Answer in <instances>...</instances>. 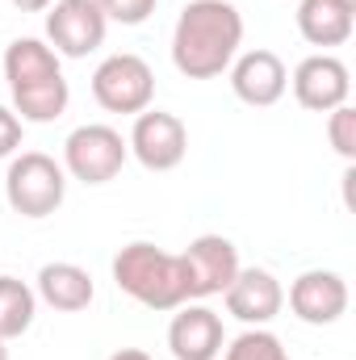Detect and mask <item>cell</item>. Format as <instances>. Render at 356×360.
I'll use <instances>...</instances> for the list:
<instances>
[{"label":"cell","mask_w":356,"mask_h":360,"mask_svg":"<svg viewBox=\"0 0 356 360\" xmlns=\"http://www.w3.org/2000/svg\"><path fill=\"white\" fill-rule=\"evenodd\" d=\"M243 46V17L231 0H189L172 30V63L189 80L222 76Z\"/></svg>","instance_id":"1"},{"label":"cell","mask_w":356,"mask_h":360,"mask_svg":"<svg viewBox=\"0 0 356 360\" xmlns=\"http://www.w3.org/2000/svg\"><path fill=\"white\" fill-rule=\"evenodd\" d=\"M113 281L126 297L147 310H177L189 302V269L184 256H172L155 243H126L113 256Z\"/></svg>","instance_id":"2"},{"label":"cell","mask_w":356,"mask_h":360,"mask_svg":"<svg viewBox=\"0 0 356 360\" xmlns=\"http://www.w3.org/2000/svg\"><path fill=\"white\" fill-rule=\"evenodd\" d=\"M4 197L21 218H51L68 197V172L46 151H21L4 172Z\"/></svg>","instance_id":"3"},{"label":"cell","mask_w":356,"mask_h":360,"mask_svg":"<svg viewBox=\"0 0 356 360\" xmlns=\"http://www.w3.org/2000/svg\"><path fill=\"white\" fill-rule=\"evenodd\" d=\"M92 96L105 113H143L155 101V72L139 55H109L92 72Z\"/></svg>","instance_id":"4"},{"label":"cell","mask_w":356,"mask_h":360,"mask_svg":"<svg viewBox=\"0 0 356 360\" xmlns=\"http://www.w3.org/2000/svg\"><path fill=\"white\" fill-rule=\"evenodd\" d=\"M126 155H130V147L113 126H101V122L76 126L63 143V172H72L84 184H109L122 172Z\"/></svg>","instance_id":"5"},{"label":"cell","mask_w":356,"mask_h":360,"mask_svg":"<svg viewBox=\"0 0 356 360\" xmlns=\"http://www.w3.org/2000/svg\"><path fill=\"white\" fill-rule=\"evenodd\" d=\"M126 147H130V155L147 172H172L189 155V130H184V122H180L177 113L143 109L134 117V130H130Z\"/></svg>","instance_id":"6"},{"label":"cell","mask_w":356,"mask_h":360,"mask_svg":"<svg viewBox=\"0 0 356 360\" xmlns=\"http://www.w3.org/2000/svg\"><path fill=\"white\" fill-rule=\"evenodd\" d=\"M105 13L96 8V0H55L46 8V38L51 51L63 59H84L105 42Z\"/></svg>","instance_id":"7"},{"label":"cell","mask_w":356,"mask_h":360,"mask_svg":"<svg viewBox=\"0 0 356 360\" xmlns=\"http://www.w3.org/2000/svg\"><path fill=\"white\" fill-rule=\"evenodd\" d=\"M289 310L306 327H331V323H340L344 310H348V285H344V276L327 272V269L302 272L289 285Z\"/></svg>","instance_id":"8"},{"label":"cell","mask_w":356,"mask_h":360,"mask_svg":"<svg viewBox=\"0 0 356 360\" xmlns=\"http://www.w3.org/2000/svg\"><path fill=\"white\" fill-rule=\"evenodd\" d=\"M348 92H352L348 68L336 55H310L293 68V96L310 113H331V109L348 105Z\"/></svg>","instance_id":"9"},{"label":"cell","mask_w":356,"mask_h":360,"mask_svg":"<svg viewBox=\"0 0 356 360\" xmlns=\"http://www.w3.org/2000/svg\"><path fill=\"white\" fill-rule=\"evenodd\" d=\"M180 256H184V269H189V297L227 293V285L239 272V252L222 235H197L189 243V252H180Z\"/></svg>","instance_id":"10"},{"label":"cell","mask_w":356,"mask_h":360,"mask_svg":"<svg viewBox=\"0 0 356 360\" xmlns=\"http://www.w3.org/2000/svg\"><path fill=\"white\" fill-rule=\"evenodd\" d=\"M227 72H231V89H235V96H239L243 105H256V109L276 105V101L285 96V89H289V72H285L281 55L260 51V46L235 55V63H231Z\"/></svg>","instance_id":"11"},{"label":"cell","mask_w":356,"mask_h":360,"mask_svg":"<svg viewBox=\"0 0 356 360\" xmlns=\"http://www.w3.org/2000/svg\"><path fill=\"white\" fill-rule=\"evenodd\" d=\"M285 306V289L268 269H239L235 281L227 285V310L248 323V327H265L281 314Z\"/></svg>","instance_id":"12"},{"label":"cell","mask_w":356,"mask_h":360,"mask_svg":"<svg viewBox=\"0 0 356 360\" xmlns=\"http://www.w3.org/2000/svg\"><path fill=\"white\" fill-rule=\"evenodd\" d=\"M180 314L168 327V348L177 360H218L222 356V344H227V331H222V319L210 310V306H177Z\"/></svg>","instance_id":"13"},{"label":"cell","mask_w":356,"mask_h":360,"mask_svg":"<svg viewBox=\"0 0 356 360\" xmlns=\"http://www.w3.org/2000/svg\"><path fill=\"white\" fill-rule=\"evenodd\" d=\"M0 72H4V80H8L13 92L34 89V84H46V80L63 76L59 72V55L42 38H17V42H8V51L0 59Z\"/></svg>","instance_id":"14"},{"label":"cell","mask_w":356,"mask_h":360,"mask_svg":"<svg viewBox=\"0 0 356 360\" xmlns=\"http://www.w3.org/2000/svg\"><path fill=\"white\" fill-rule=\"evenodd\" d=\"M92 276L80 264H68V260H55V264H42L38 272V297L63 314H76V310H89L92 306Z\"/></svg>","instance_id":"15"},{"label":"cell","mask_w":356,"mask_h":360,"mask_svg":"<svg viewBox=\"0 0 356 360\" xmlns=\"http://www.w3.org/2000/svg\"><path fill=\"white\" fill-rule=\"evenodd\" d=\"M298 34L310 46H344L352 38V8L336 0H302L298 4Z\"/></svg>","instance_id":"16"},{"label":"cell","mask_w":356,"mask_h":360,"mask_svg":"<svg viewBox=\"0 0 356 360\" xmlns=\"http://www.w3.org/2000/svg\"><path fill=\"white\" fill-rule=\"evenodd\" d=\"M34 310H38V293L17 276H0V340L4 344L30 331Z\"/></svg>","instance_id":"17"},{"label":"cell","mask_w":356,"mask_h":360,"mask_svg":"<svg viewBox=\"0 0 356 360\" xmlns=\"http://www.w3.org/2000/svg\"><path fill=\"white\" fill-rule=\"evenodd\" d=\"M68 101H72V89H68L63 76H55V80H46V84H34V89L13 92V105H17L21 122H38V126L63 117V113H68Z\"/></svg>","instance_id":"18"},{"label":"cell","mask_w":356,"mask_h":360,"mask_svg":"<svg viewBox=\"0 0 356 360\" xmlns=\"http://www.w3.org/2000/svg\"><path fill=\"white\" fill-rule=\"evenodd\" d=\"M222 360H289V352H285V344H281L272 331L256 327V331H243V335L227 348Z\"/></svg>","instance_id":"19"},{"label":"cell","mask_w":356,"mask_h":360,"mask_svg":"<svg viewBox=\"0 0 356 360\" xmlns=\"http://www.w3.org/2000/svg\"><path fill=\"white\" fill-rule=\"evenodd\" d=\"M327 139H331V147L344 160H356V113L348 105H340V109L327 113Z\"/></svg>","instance_id":"20"},{"label":"cell","mask_w":356,"mask_h":360,"mask_svg":"<svg viewBox=\"0 0 356 360\" xmlns=\"http://www.w3.org/2000/svg\"><path fill=\"white\" fill-rule=\"evenodd\" d=\"M96 8L105 13V21L117 25H143L155 13V0H96Z\"/></svg>","instance_id":"21"},{"label":"cell","mask_w":356,"mask_h":360,"mask_svg":"<svg viewBox=\"0 0 356 360\" xmlns=\"http://www.w3.org/2000/svg\"><path fill=\"white\" fill-rule=\"evenodd\" d=\"M21 147V117L0 105V160H8Z\"/></svg>","instance_id":"22"},{"label":"cell","mask_w":356,"mask_h":360,"mask_svg":"<svg viewBox=\"0 0 356 360\" xmlns=\"http://www.w3.org/2000/svg\"><path fill=\"white\" fill-rule=\"evenodd\" d=\"M55 0H13V8H21V13H46Z\"/></svg>","instance_id":"23"},{"label":"cell","mask_w":356,"mask_h":360,"mask_svg":"<svg viewBox=\"0 0 356 360\" xmlns=\"http://www.w3.org/2000/svg\"><path fill=\"white\" fill-rule=\"evenodd\" d=\"M109 360H151V356H147L143 348H122V352H113Z\"/></svg>","instance_id":"24"},{"label":"cell","mask_w":356,"mask_h":360,"mask_svg":"<svg viewBox=\"0 0 356 360\" xmlns=\"http://www.w3.org/2000/svg\"><path fill=\"white\" fill-rule=\"evenodd\" d=\"M336 4H344V8H356V0H336Z\"/></svg>","instance_id":"25"},{"label":"cell","mask_w":356,"mask_h":360,"mask_svg":"<svg viewBox=\"0 0 356 360\" xmlns=\"http://www.w3.org/2000/svg\"><path fill=\"white\" fill-rule=\"evenodd\" d=\"M0 360H8V348H4V340H0Z\"/></svg>","instance_id":"26"}]
</instances>
